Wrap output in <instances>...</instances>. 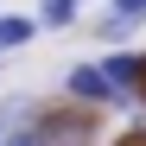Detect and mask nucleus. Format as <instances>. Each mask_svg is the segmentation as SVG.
Instances as JSON below:
<instances>
[{
    "label": "nucleus",
    "mask_w": 146,
    "mask_h": 146,
    "mask_svg": "<svg viewBox=\"0 0 146 146\" xmlns=\"http://www.w3.org/2000/svg\"><path fill=\"white\" fill-rule=\"evenodd\" d=\"M95 133H102V121H95L89 102L57 108V114H44V121H38V146H95Z\"/></svg>",
    "instance_id": "obj_1"
},
{
    "label": "nucleus",
    "mask_w": 146,
    "mask_h": 146,
    "mask_svg": "<svg viewBox=\"0 0 146 146\" xmlns=\"http://www.w3.org/2000/svg\"><path fill=\"white\" fill-rule=\"evenodd\" d=\"M64 95L70 102H89V108H114V83L102 64H70L64 70Z\"/></svg>",
    "instance_id": "obj_2"
},
{
    "label": "nucleus",
    "mask_w": 146,
    "mask_h": 146,
    "mask_svg": "<svg viewBox=\"0 0 146 146\" xmlns=\"http://www.w3.org/2000/svg\"><path fill=\"white\" fill-rule=\"evenodd\" d=\"M140 64H146L140 51H114L102 70H108V83H114V89H140Z\"/></svg>",
    "instance_id": "obj_3"
},
{
    "label": "nucleus",
    "mask_w": 146,
    "mask_h": 146,
    "mask_svg": "<svg viewBox=\"0 0 146 146\" xmlns=\"http://www.w3.org/2000/svg\"><path fill=\"white\" fill-rule=\"evenodd\" d=\"M32 32H38V13H32V19H26V13H0V51H19Z\"/></svg>",
    "instance_id": "obj_4"
},
{
    "label": "nucleus",
    "mask_w": 146,
    "mask_h": 146,
    "mask_svg": "<svg viewBox=\"0 0 146 146\" xmlns=\"http://www.w3.org/2000/svg\"><path fill=\"white\" fill-rule=\"evenodd\" d=\"M70 19H76V0H38V26H70Z\"/></svg>",
    "instance_id": "obj_5"
},
{
    "label": "nucleus",
    "mask_w": 146,
    "mask_h": 146,
    "mask_svg": "<svg viewBox=\"0 0 146 146\" xmlns=\"http://www.w3.org/2000/svg\"><path fill=\"white\" fill-rule=\"evenodd\" d=\"M108 13L127 19V26H140V19H146V0H108Z\"/></svg>",
    "instance_id": "obj_6"
},
{
    "label": "nucleus",
    "mask_w": 146,
    "mask_h": 146,
    "mask_svg": "<svg viewBox=\"0 0 146 146\" xmlns=\"http://www.w3.org/2000/svg\"><path fill=\"white\" fill-rule=\"evenodd\" d=\"M95 32H102V38H108V44H114V38H127V32H133V26H127V19H114V13H102V19H95Z\"/></svg>",
    "instance_id": "obj_7"
},
{
    "label": "nucleus",
    "mask_w": 146,
    "mask_h": 146,
    "mask_svg": "<svg viewBox=\"0 0 146 146\" xmlns=\"http://www.w3.org/2000/svg\"><path fill=\"white\" fill-rule=\"evenodd\" d=\"M0 146H38V127H13V121H7V133H0Z\"/></svg>",
    "instance_id": "obj_8"
},
{
    "label": "nucleus",
    "mask_w": 146,
    "mask_h": 146,
    "mask_svg": "<svg viewBox=\"0 0 146 146\" xmlns=\"http://www.w3.org/2000/svg\"><path fill=\"white\" fill-rule=\"evenodd\" d=\"M140 95H146V64H140Z\"/></svg>",
    "instance_id": "obj_9"
},
{
    "label": "nucleus",
    "mask_w": 146,
    "mask_h": 146,
    "mask_svg": "<svg viewBox=\"0 0 146 146\" xmlns=\"http://www.w3.org/2000/svg\"><path fill=\"white\" fill-rule=\"evenodd\" d=\"M0 133H7V114H0Z\"/></svg>",
    "instance_id": "obj_10"
}]
</instances>
